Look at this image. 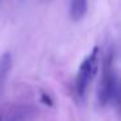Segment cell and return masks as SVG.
<instances>
[{
	"label": "cell",
	"mask_w": 121,
	"mask_h": 121,
	"mask_svg": "<svg viewBox=\"0 0 121 121\" xmlns=\"http://www.w3.org/2000/svg\"><path fill=\"white\" fill-rule=\"evenodd\" d=\"M35 116V109L29 105L17 107L8 115L5 121H30Z\"/></svg>",
	"instance_id": "obj_4"
},
{
	"label": "cell",
	"mask_w": 121,
	"mask_h": 121,
	"mask_svg": "<svg viewBox=\"0 0 121 121\" xmlns=\"http://www.w3.org/2000/svg\"><path fill=\"white\" fill-rule=\"evenodd\" d=\"M118 82L115 65V50L109 47L102 61V77L98 87V102L102 107L117 102Z\"/></svg>",
	"instance_id": "obj_1"
},
{
	"label": "cell",
	"mask_w": 121,
	"mask_h": 121,
	"mask_svg": "<svg viewBox=\"0 0 121 121\" xmlns=\"http://www.w3.org/2000/svg\"><path fill=\"white\" fill-rule=\"evenodd\" d=\"M87 12V0H72L70 17L73 21H81Z\"/></svg>",
	"instance_id": "obj_5"
},
{
	"label": "cell",
	"mask_w": 121,
	"mask_h": 121,
	"mask_svg": "<svg viewBox=\"0 0 121 121\" xmlns=\"http://www.w3.org/2000/svg\"><path fill=\"white\" fill-rule=\"evenodd\" d=\"M0 121H3V118H1V116H0Z\"/></svg>",
	"instance_id": "obj_6"
},
{
	"label": "cell",
	"mask_w": 121,
	"mask_h": 121,
	"mask_svg": "<svg viewBox=\"0 0 121 121\" xmlns=\"http://www.w3.org/2000/svg\"><path fill=\"white\" fill-rule=\"evenodd\" d=\"M100 61V51L99 47H94L92 51L83 59L77 72L76 77V92L79 98H83L86 94L89 85L96 76L98 69H99Z\"/></svg>",
	"instance_id": "obj_2"
},
{
	"label": "cell",
	"mask_w": 121,
	"mask_h": 121,
	"mask_svg": "<svg viewBox=\"0 0 121 121\" xmlns=\"http://www.w3.org/2000/svg\"><path fill=\"white\" fill-rule=\"evenodd\" d=\"M1 1H3V0H0V4H1Z\"/></svg>",
	"instance_id": "obj_7"
},
{
	"label": "cell",
	"mask_w": 121,
	"mask_h": 121,
	"mask_svg": "<svg viewBox=\"0 0 121 121\" xmlns=\"http://www.w3.org/2000/svg\"><path fill=\"white\" fill-rule=\"evenodd\" d=\"M11 68H12V55L11 52H4L0 56V96L4 91Z\"/></svg>",
	"instance_id": "obj_3"
}]
</instances>
